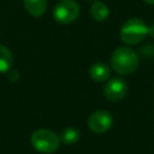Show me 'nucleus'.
Listing matches in <instances>:
<instances>
[{
  "label": "nucleus",
  "instance_id": "obj_1",
  "mask_svg": "<svg viewBox=\"0 0 154 154\" xmlns=\"http://www.w3.org/2000/svg\"><path fill=\"white\" fill-rule=\"evenodd\" d=\"M111 66L118 75H130L138 66V55L130 47H119L111 57Z\"/></svg>",
  "mask_w": 154,
  "mask_h": 154
},
{
  "label": "nucleus",
  "instance_id": "obj_2",
  "mask_svg": "<svg viewBox=\"0 0 154 154\" xmlns=\"http://www.w3.org/2000/svg\"><path fill=\"white\" fill-rule=\"evenodd\" d=\"M148 35V26L141 18L128 19L120 29V38L125 45L132 46L142 42Z\"/></svg>",
  "mask_w": 154,
  "mask_h": 154
},
{
  "label": "nucleus",
  "instance_id": "obj_3",
  "mask_svg": "<svg viewBox=\"0 0 154 154\" xmlns=\"http://www.w3.org/2000/svg\"><path fill=\"white\" fill-rule=\"evenodd\" d=\"M30 141H31L32 147L37 152L45 153V154H51V153L57 152L59 148V144H60L59 136L49 129L36 130L31 135Z\"/></svg>",
  "mask_w": 154,
  "mask_h": 154
},
{
  "label": "nucleus",
  "instance_id": "obj_4",
  "mask_svg": "<svg viewBox=\"0 0 154 154\" xmlns=\"http://www.w3.org/2000/svg\"><path fill=\"white\" fill-rule=\"evenodd\" d=\"M79 16V5L75 0H60L53 10V17L58 23L69 24Z\"/></svg>",
  "mask_w": 154,
  "mask_h": 154
},
{
  "label": "nucleus",
  "instance_id": "obj_5",
  "mask_svg": "<svg viewBox=\"0 0 154 154\" xmlns=\"http://www.w3.org/2000/svg\"><path fill=\"white\" fill-rule=\"evenodd\" d=\"M113 125V117L106 109H97L93 112L88 118V126L93 132L103 134L108 131Z\"/></svg>",
  "mask_w": 154,
  "mask_h": 154
},
{
  "label": "nucleus",
  "instance_id": "obj_6",
  "mask_svg": "<svg viewBox=\"0 0 154 154\" xmlns=\"http://www.w3.org/2000/svg\"><path fill=\"white\" fill-rule=\"evenodd\" d=\"M128 93V84L120 77L111 78L106 82L103 87V95L108 101L117 102L125 97Z\"/></svg>",
  "mask_w": 154,
  "mask_h": 154
},
{
  "label": "nucleus",
  "instance_id": "obj_7",
  "mask_svg": "<svg viewBox=\"0 0 154 154\" xmlns=\"http://www.w3.org/2000/svg\"><path fill=\"white\" fill-rule=\"evenodd\" d=\"M89 76L94 82H106L111 76V69L105 63H95L89 69Z\"/></svg>",
  "mask_w": 154,
  "mask_h": 154
},
{
  "label": "nucleus",
  "instance_id": "obj_8",
  "mask_svg": "<svg viewBox=\"0 0 154 154\" xmlns=\"http://www.w3.org/2000/svg\"><path fill=\"white\" fill-rule=\"evenodd\" d=\"M24 7L32 17H41L47 10V0H23Z\"/></svg>",
  "mask_w": 154,
  "mask_h": 154
},
{
  "label": "nucleus",
  "instance_id": "obj_9",
  "mask_svg": "<svg viewBox=\"0 0 154 154\" xmlns=\"http://www.w3.org/2000/svg\"><path fill=\"white\" fill-rule=\"evenodd\" d=\"M90 14L96 22H105L109 16V8L105 2L95 0L90 7Z\"/></svg>",
  "mask_w": 154,
  "mask_h": 154
},
{
  "label": "nucleus",
  "instance_id": "obj_10",
  "mask_svg": "<svg viewBox=\"0 0 154 154\" xmlns=\"http://www.w3.org/2000/svg\"><path fill=\"white\" fill-rule=\"evenodd\" d=\"M12 64H13V57L11 51L6 46L0 45V72L1 73L7 72L12 67Z\"/></svg>",
  "mask_w": 154,
  "mask_h": 154
},
{
  "label": "nucleus",
  "instance_id": "obj_11",
  "mask_svg": "<svg viewBox=\"0 0 154 154\" xmlns=\"http://www.w3.org/2000/svg\"><path fill=\"white\" fill-rule=\"evenodd\" d=\"M59 140L64 144H73L79 140V131L76 128L67 126L61 130V132L59 135Z\"/></svg>",
  "mask_w": 154,
  "mask_h": 154
},
{
  "label": "nucleus",
  "instance_id": "obj_12",
  "mask_svg": "<svg viewBox=\"0 0 154 154\" xmlns=\"http://www.w3.org/2000/svg\"><path fill=\"white\" fill-rule=\"evenodd\" d=\"M148 34L154 38V24H152V25L148 26Z\"/></svg>",
  "mask_w": 154,
  "mask_h": 154
},
{
  "label": "nucleus",
  "instance_id": "obj_13",
  "mask_svg": "<svg viewBox=\"0 0 154 154\" xmlns=\"http://www.w3.org/2000/svg\"><path fill=\"white\" fill-rule=\"evenodd\" d=\"M143 2H146L148 5H154V0H143Z\"/></svg>",
  "mask_w": 154,
  "mask_h": 154
},
{
  "label": "nucleus",
  "instance_id": "obj_14",
  "mask_svg": "<svg viewBox=\"0 0 154 154\" xmlns=\"http://www.w3.org/2000/svg\"><path fill=\"white\" fill-rule=\"evenodd\" d=\"M90 1H95V0H90Z\"/></svg>",
  "mask_w": 154,
  "mask_h": 154
}]
</instances>
